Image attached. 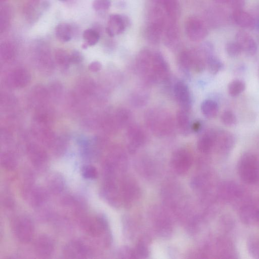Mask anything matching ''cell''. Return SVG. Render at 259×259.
Instances as JSON below:
<instances>
[{"mask_svg": "<svg viewBox=\"0 0 259 259\" xmlns=\"http://www.w3.org/2000/svg\"><path fill=\"white\" fill-rule=\"evenodd\" d=\"M248 247L251 254L254 257L259 258V238L250 239L248 243Z\"/></svg>", "mask_w": 259, "mask_h": 259, "instance_id": "obj_38", "label": "cell"}, {"mask_svg": "<svg viewBox=\"0 0 259 259\" xmlns=\"http://www.w3.org/2000/svg\"><path fill=\"white\" fill-rule=\"evenodd\" d=\"M29 2L36 6H38L41 3V0H29Z\"/></svg>", "mask_w": 259, "mask_h": 259, "instance_id": "obj_47", "label": "cell"}, {"mask_svg": "<svg viewBox=\"0 0 259 259\" xmlns=\"http://www.w3.org/2000/svg\"><path fill=\"white\" fill-rule=\"evenodd\" d=\"M175 22L171 21V22L167 27L165 32L166 43L168 45H174L178 39V28L175 24Z\"/></svg>", "mask_w": 259, "mask_h": 259, "instance_id": "obj_30", "label": "cell"}, {"mask_svg": "<svg viewBox=\"0 0 259 259\" xmlns=\"http://www.w3.org/2000/svg\"><path fill=\"white\" fill-rule=\"evenodd\" d=\"M233 18L235 23L242 28H252L255 24L253 17L249 13L241 9L234 10Z\"/></svg>", "mask_w": 259, "mask_h": 259, "instance_id": "obj_18", "label": "cell"}, {"mask_svg": "<svg viewBox=\"0 0 259 259\" xmlns=\"http://www.w3.org/2000/svg\"><path fill=\"white\" fill-rule=\"evenodd\" d=\"M185 28L186 35L192 41L202 40L207 34V30L203 22L196 17H191L188 19Z\"/></svg>", "mask_w": 259, "mask_h": 259, "instance_id": "obj_6", "label": "cell"}, {"mask_svg": "<svg viewBox=\"0 0 259 259\" xmlns=\"http://www.w3.org/2000/svg\"><path fill=\"white\" fill-rule=\"evenodd\" d=\"M81 174L82 176L87 179H95L98 176V171L96 168L92 165L84 166L82 168Z\"/></svg>", "mask_w": 259, "mask_h": 259, "instance_id": "obj_36", "label": "cell"}, {"mask_svg": "<svg viewBox=\"0 0 259 259\" xmlns=\"http://www.w3.org/2000/svg\"><path fill=\"white\" fill-rule=\"evenodd\" d=\"M153 54L148 50L141 51L137 57L136 67L139 73L145 80L153 82L152 75V63Z\"/></svg>", "mask_w": 259, "mask_h": 259, "instance_id": "obj_7", "label": "cell"}, {"mask_svg": "<svg viewBox=\"0 0 259 259\" xmlns=\"http://www.w3.org/2000/svg\"><path fill=\"white\" fill-rule=\"evenodd\" d=\"M56 37L62 42H68L71 40L74 33L73 28L67 23H61L55 28Z\"/></svg>", "mask_w": 259, "mask_h": 259, "instance_id": "obj_20", "label": "cell"}, {"mask_svg": "<svg viewBox=\"0 0 259 259\" xmlns=\"http://www.w3.org/2000/svg\"><path fill=\"white\" fill-rule=\"evenodd\" d=\"M50 189L53 192H58L61 190L63 187L62 179L58 176H54L49 182Z\"/></svg>", "mask_w": 259, "mask_h": 259, "instance_id": "obj_39", "label": "cell"}, {"mask_svg": "<svg viewBox=\"0 0 259 259\" xmlns=\"http://www.w3.org/2000/svg\"><path fill=\"white\" fill-rule=\"evenodd\" d=\"M191 127L192 132L197 133L201 128V123L199 121H195L191 123Z\"/></svg>", "mask_w": 259, "mask_h": 259, "instance_id": "obj_45", "label": "cell"}, {"mask_svg": "<svg viewBox=\"0 0 259 259\" xmlns=\"http://www.w3.org/2000/svg\"><path fill=\"white\" fill-rule=\"evenodd\" d=\"M169 67L166 60L160 53L153 54L152 75L153 82H164L169 77Z\"/></svg>", "mask_w": 259, "mask_h": 259, "instance_id": "obj_5", "label": "cell"}, {"mask_svg": "<svg viewBox=\"0 0 259 259\" xmlns=\"http://www.w3.org/2000/svg\"><path fill=\"white\" fill-rule=\"evenodd\" d=\"M192 158L190 153L185 149L177 150L171 157V164L174 169L179 174L186 172L190 167Z\"/></svg>", "mask_w": 259, "mask_h": 259, "instance_id": "obj_9", "label": "cell"}, {"mask_svg": "<svg viewBox=\"0 0 259 259\" xmlns=\"http://www.w3.org/2000/svg\"><path fill=\"white\" fill-rule=\"evenodd\" d=\"M34 250L37 255L41 257H48L54 250V242L53 239L47 235L39 236L34 242Z\"/></svg>", "mask_w": 259, "mask_h": 259, "instance_id": "obj_13", "label": "cell"}, {"mask_svg": "<svg viewBox=\"0 0 259 259\" xmlns=\"http://www.w3.org/2000/svg\"><path fill=\"white\" fill-rule=\"evenodd\" d=\"M149 22L145 30V36L151 43L159 42L164 26V18L160 14H153L149 16Z\"/></svg>", "mask_w": 259, "mask_h": 259, "instance_id": "obj_4", "label": "cell"}, {"mask_svg": "<svg viewBox=\"0 0 259 259\" xmlns=\"http://www.w3.org/2000/svg\"><path fill=\"white\" fill-rule=\"evenodd\" d=\"M2 166L7 170H12L17 165L15 157L10 153H5L1 157Z\"/></svg>", "mask_w": 259, "mask_h": 259, "instance_id": "obj_32", "label": "cell"}, {"mask_svg": "<svg viewBox=\"0 0 259 259\" xmlns=\"http://www.w3.org/2000/svg\"><path fill=\"white\" fill-rule=\"evenodd\" d=\"M89 69L92 71H98L102 67L101 64L98 61H95L92 62L89 66Z\"/></svg>", "mask_w": 259, "mask_h": 259, "instance_id": "obj_44", "label": "cell"}, {"mask_svg": "<svg viewBox=\"0 0 259 259\" xmlns=\"http://www.w3.org/2000/svg\"><path fill=\"white\" fill-rule=\"evenodd\" d=\"M89 46H88V45L87 44H86L85 42H84L82 45V48L83 49H87Z\"/></svg>", "mask_w": 259, "mask_h": 259, "instance_id": "obj_49", "label": "cell"}, {"mask_svg": "<svg viewBox=\"0 0 259 259\" xmlns=\"http://www.w3.org/2000/svg\"><path fill=\"white\" fill-rule=\"evenodd\" d=\"M12 18V11L8 5H4L1 9L0 31L5 32L9 27Z\"/></svg>", "mask_w": 259, "mask_h": 259, "instance_id": "obj_26", "label": "cell"}, {"mask_svg": "<svg viewBox=\"0 0 259 259\" xmlns=\"http://www.w3.org/2000/svg\"><path fill=\"white\" fill-rule=\"evenodd\" d=\"M110 0H93L92 6L94 10L98 13H104L110 7Z\"/></svg>", "mask_w": 259, "mask_h": 259, "instance_id": "obj_33", "label": "cell"}, {"mask_svg": "<svg viewBox=\"0 0 259 259\" xmlns=\"http://www.w3.org/2000/svg\"><path fill=\"white\" fill-rule=\"evenodd\" d=\"M118 120L120 125H127L130 121L131 114L130 112L125 109H121L118 113Z\"/></svg>", "mask_w": 259, "mask_h": 259, "instance_id": "obj_37", "label": "cell"}, {"mask_svg": "<svg viewBox=\"0 0 259 259\" xmlns=\"http://www.w3.org/2000/svg\"><path fill=\"white\" fill-rule=\"evenodd\" d=\"M239 217L244 224L259 225V209L252 205H245L240 210Z\"/></svg>", "mask_w": 259, "mask_h": 259, "instance_id": "obj_17", "label": "cell"}, {"mask_svg": "<svg viewBox=\"0 0 259 259\" xmlns=\"http://www.w3.org/2000/svg\"><path fill=\"white\" fill-rule=\"evenodd\" d=\"M161 4L169 19L175 21L180 14V7L178 0H162Z\"/></svg>", "mask_w": 259, "mask_h": 259, "instance_id": "obj_21", "label": "cell"}, {"mask_svg": "<svg viewBox=\"0 0 259 259\" xmlns=\"http://www.w3.org/2000/svg\"><path fill=\"white\" fill-rule=\"evenodd\" d=\"M36 6L28 2L24 6L23 13L26 19L30 22L36 21L40 15V11Z\"/></svg>", "mask_w": 259, "mask_h": 259, "instance_id": "obj_27", "label": "cell"}, {"mask_svg": "<svg viewBox=\"0 0 259 259\" xmlns=\"http://www.w3.org/2000/svg\"><path fill=\"white\" fill-rule=\"evenodd\" d=\"M146 99V97L143 94H136L133 99L134 104L139 106L144 104Z\"/></svg>", "mask_w": 259, "mask_h": 259, "instance_id": "obj_43", "label": "cell"}, {"mask_svg": "<svg viewBox=\"0 0 259 259\" xmlns=\"http://www.w3.org/2000/svg\"><path fill=\"white\" fill-rule=\"evenodd\" d=\"M12 230L16 238L22 243H28L33 238L34 226L32 220L25 215L15 219L12 223Z\"/></svg>", "mask_w": 259, "mask_h": 259, "instance_id": "obj_3", "label": "cell"}, {"mask_svg": "<svg viewBox=\"0 0 259 259\" xmlns=\"http://www.w3.org/2000/svg\"><path fill=\"white\" fill-rule=\"evenodd\" d=\"M176 123L181 134L188 135L192 132L188 111L182 109L179 110L176 115Z\"/></svg>", "mask_w": 259, "mask_h": 259, "instance_id": "obj_19", "label": "cell"}, {"mask_svg": "<svg viewBox=\"0 0 259 259\" xmlns=\"http://www.w3.org/2000/svg\"><path fill=\"white\" fill-rule=\"evenodd\" d=\"M130 24L126 16L119 14H111L109 16L106 27V31L110 37L121 34Z\"/></svg>", "mask_w": 259, "mask_h": 259, "instance_id": "obj_8", "label": "cell"}, {"mask_svg": "<svg viewBox=\"0 0 259 259\" xmlns=\"http://www.w3.org/2000/svg\"><path fill=\"white\" fill-rule=\"evenodd\" d=\"M127 134L130 140L128 148L131 152H134L138 147L143 144L146 140L144 130L136 124L129 125Z\"/></svg>", "mask_w": 259, "mask_h": 259, "instance_id": "obj_14", "label": "cell"}, {"mask_svg": "<svg viewBox=\"0 0 259 259\" xmlns=\"http://www.w3.org/2000/svg\"><path fill=\"white\" fill-rule=\"evenodd\" d=\"M30 159L33 164L37 168H42L47 162V157L40 149H33L30 151Z\"/></svg>", "mask_w": 259, "mask_h": 259, "instance_id": "obj_24", "label": "cell"}, {"mask_svg": "<svg viewBox=\"0 0 259 259\" xmlns=\"http://www.w3.org/2000/svg\"><path fill=\"white\" fill-rule=\"evenodd\" d=\"M81 224L84 230L93 236L101 234L108 226L106 220L102 216L85 218Z\"/></svg>", "mask_w": 259, "mask_h": 259, "instance_id": "obj_10", "label": "cell"}, {"mask_svg": "<svg viewBox=\"0 0 259 259\" xmlns=\"http://www.w3.org/2000/svg\"><path fill=\"white\" fill-rule=\"evenodd\" d=\"M215 144V133L210 132L201 136L197 142L198 149L202 153L210 151Z\"/></svg>", "mask_w": 259, "mask_h": 259, "instance_id": "obj_22", "label": "cell"}, {"mask_svg": "<svg viewBox=\"0 0 259 259\" xmlns=\"http://www.w3.org/2000/svg\"><path fill=\"white\" fill-rule=\"evenodd\" d=\"M82 37L84 42L87 44L89 46H93L99 40L100 32L95 28H88L83 31Z\"/></svg>", "mask_w": 259, "mask_h": 259, "instance_id": "obj_28", "label": "cell"}, {"mask_svg": "<svg viewBox=\"0 0 259 259\" xmlns=\"http://www.w3.org/2000/svg\"><path fill=\"white\" fill-rule=\"evenodd\" d=\"M23 195L29 204L36 206L41 204L46 197L45 192L41 188L27 183L23 189Z\"/></svg>", "mask_w": 259, "mask_h": 259, "instance_id": "obj_11", "label": "cell"}, {"mask_svg": "<svg viewBox=\"0 0 259 259\" xmlns=\"http://www.w3.org/2000/svg\"><path fill=\"white\" fill-rule=\"evenodd\" d=\"M1 1H5V0H1Z\"/></svg>", "mask_w": 259, "mask_h": 259, "instance_id": "obj_52", "label": "cell"}, {"mask_svg": "<svg viewBox=\"0 0 259 259\" xmlns=\"http://www.w3.org/2000/svg\"><path fill=\"white\" fill-rule=\"evenodd\" d=\"M64 254L67 258H85L89 254V250L81 242L74 241L65 247Z\"/></svg>", "mask_w": 259, "mask_h": 259, "instance_id": "obj_16", "label": "cell"}, {"mask_svg": "<svg viewBox=\"0 0 259 259\" xmlns=\"http://www.w3.org/2000/svg\"><path fill=\"white\" fill-rule=\"evenodd\" d=\"M174 93L181 109L188 111L191 107L192 100L187 85L183 82H177L174 85Z\"/></svg>", "mask_w": 259, "mask_h": 259, "instance_id": "obj_12", "label": "cell"}, {"mask_svg": "<svg viewBox=\"0 0 259 259\" xmlns=\"http://www.w3.org/2000/svg\"><path fill=\"white\" fill-rule=\"evenodd\" d=\"M245 89V83L241 80L236 79L229 84L228 90L231 96L235 97L242 93Z\"/></svg>", "mask_w": 259, "mask_h": 259, "instance_id": "obj_31", "label": "cell"}, {"mask_svg": "<svg viewBox=\"0 0 259 259\" xmlns=\"http://www.w3.org/2000/svg\"><path fill=\"white\" fill-rule=\"evenodd\" d=\"M222 122L226 125L232 126L236 122V117L234 113L231 110H225L221 114Z\"/></svg>", "mask_w": 259, "mask_h": 259, "instance_id": "obj_35", "label": "cell"}, {"mask_svg": "<svg viewBox=\"0 0 259 259\" xmlns=\"http://www.w3.org/2000/svg\"><path fill=\"white\" fill-rule=\"evenodd\" d=\"M178 64L180 70L188 74L192 69V54L188 51L182 52L178 57Z\"/></svg>", "mask_w": 259, "mask_h": 259, "instance_id": "obj_23", "label": "cell"}, {"mask_svg": "<svg viewBox=\"0 0 259 259\" xmlns=\"http://www.w3.org/2000/svg\"><path fill=\"white\" fill-rule=\"evenodd\" d=\"M238 171L241 180L245 183L251 184L259 178V161L257 157L249 153L244 154L238 164Z\"/></svg>", "mask_w": 259, "mask_h": 259, "instance_id": "obj_2", "label": "cell"}, {"mask_svg": "<svg viewBox=\"0 0 259 259\" xmlns=\"http://www.w3.org/2000/svg\"><path fill=\"white\" fill-rule=\"evenodd\" d=\"M146 120L150 130L156 135L163 136L170 134L172 131V119L164 111L151 110L146 114Z\"/></svg>", "mask_w": 259, "mask_h": 259, "instance_id": "obj_1", "label": "cell"}, {"mask_svg": "<svg viewBox=\"0 0 259 259\" xmlns=\"http://www.w3.org/2000/svg\"><path fill=\"white\" fill-rule=\"evenodd\" d=\"M217 3L221 4L229 3L230 0H214Z\"/></svg>", "mask_w": 259, "mask_h": 259, "instance_id": "obj_48", "label": "cell"}, {"mask_svg": "<svg viewBox=\"0 0 259 259\" xmlns=\"http://www.w3.org/2000/svg\"><path fill=\"white\" fill-rule=\"evenodd\" d=\"M137 253L142 257H146L148 254V248L142 242H140L137 245Z\"/></svg>", "mask_w": 259, "mask_h": 259, "instance_id": "obj_41", "label": "cell"}, {"mask_svg": "<svg viewBox=\"0 0 259 259\" xmlns=\"http://www.w3.org/2000/svg\"><path fill=\"white\" fill-rule=\"evenodd\" d=\"M236 41L242 51L248 55H253L257 51V45L253 38L247 33L240 31L236 34Z\"/></svg>", "mask_w": 259, "mask_h": 259, "instance_id": "obj_15", "label": "cell"}, {"mask_svg": "<svg viewBox=\"0 0 259 259\" xmlns=\"http://www.w3.org/2000/svg\"><path fill=\"white\" fill-rule=\"evenodd\" d=\"M225 49L227 54L232 57L238 56L242 52L240 47L236 41L228 42L226 45Z\"/></svg>", "mask_w": 259, "mask_h": 259, "instance_id": "obj_34", "label": "cell"}, {"mask_svg": "<svg viewBox=\"0 0 259 259\" xmlns=\"http://www.w3.org/2000/svg\"><path fill=\"white\" fill-rule=\"evenodd\" d=\"M83 57L81 54L78 51H73L69 54V60L70 63H78L82 61Z\"/></svg>", "mask_w": 259, "mask_h": 259, "instance_id": "obj_42", "label": "cell"}, {"mask_svg": "<svg viewBox=\"0 0 259 259\" xmlns=\"http://www.w3.org/2000/svg\"><path fill=\"white\" fill-rule=\"evenodd\" d=\"M59 1H60L61 2H66V1H67L68 0H59Z\"/></svg>", "mask_w": 259, "mask_h": 259, "instance_id": "obj_51", "label": "cell"}, {"mask_svg": "<svg viewBox=\"0 0 259 259\" xmlns=\"http://www.w3.org/2000/svg\"><path fill=\"white\" fill-rule=\"evenodd\" d=\"M57 61L61 65H67L70 62L69 54L62 49H58L55 53Z\"/></svg>", "mask_w": 259, "mask_h": 259, "instance_id": "obj_40", "label": "cell"}, {"mask_svg": "<svg viewBox=\"0 0 259 259\" xmlns=\"http://www.w3.org/2000/svg\"><path fill=\"white\" fill-rule=\"evenodd\" d=\"M206 64L208 70L213 74L218 73L223 67L222 62L212 54L206 57Z\"/></svg>", "mask_w": 259, "mask_h": 259, "instance_id": "obj_29", "label": "cell"}, {"mask_svg": "<svg viewBox=\"0 0 259 259\" xmlns=\"http://www.w3.org/2000/svg\"><path fill=\"white\" fill-rule=\"evenodd\" d=\"M4 205L7 207H12L13 205V200L9 196H4L3 199Z\"/></svg>", "mask_w": 259, "mask_h": 259, "instance_id": "obj_46", "label": "cell"}, {"mask_svg": "<svg viewBox=\"0 0 259 259\" xmlns=\"http://www.w3.org/2000/svg\"><path fill=\"white\" fill-rule=\"evenodd\" d=\"M153 2L157 3V4H161L162 0H152Z\"/></svg>", "mask_w": 259, "mask_h": 259, "instance_id": "obj_50", "label": "cell"}, {"mask_svg": "<svg viewBox=\"0 0 259 259\" xmlns=\"http://www.w3.org/2000/svg\"><path fill=\"white\" fill-rule=\"evenodd\" d=\"M218 105L212 100H206L201 105V110L203 114L208 118L214 117L218 112Z\"/></svg>", "mask_w": 259, "mask_h": 259, "instance_id": "obj_25", "label": "cell"}]
</instances>
